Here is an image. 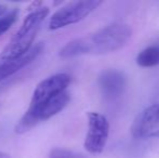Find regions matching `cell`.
Returning a JSON list of instances; mask_svg holds the SVG:
<instances>
[{
    "mask_svg": "<svg viewBox=\"0 0 159 158\" xmlns=\"http://www.w3.org/2000/svg\"><path fill=\"white\" fill-rule=\"evenodd\" d=\"M101 4L102 1L100 0H81L67 3L51 16L49 21V29L57 30L78 23L86 19Z\"/></svg>",
    "mask_w": 159,
    "mask_h": 158,
    "instance_id": "277c9868",
    "label": "cell"
},
{
    "mask_svg": "<svg viewBox=\"0 0 159 158\" xmlns=\"http://www.w3.org/2000/svg\"><path fill=\"white\" fill-rule=\"evenodd\" d=\"M17 16H19V10L13 9L0 17V36H2L12 27V25L17 20Z\"/></svg>",
    "mask_w": 159,
    "mask_h": 158,
    "instance_id": "8fae6325",
    "label": "cell"
},
{
    "mask_svg": "<svg viewBox=\"0 0 159 158\" xmlns=\"http://www.w3.org/2000/svg\"><path fill=\"white\" fill-rule=\"evenodd\" d=\"M49 158H87V156L65 148H53L49 154Z\"/></svg>",
    "mask_w": 159,
    "mask_h": 158,
    "instance_id": "7c38bea8",
    "label": "cell"
},
{
    "mask_svg": "<svg viewBox=\"0 0 159 158\" xmlns=\"http://www.w3.org/2000/svg\"><path fill=\"white\" fill-rule=\"evenodd\" d=\"M98 84L103 94L108 99H116L125 91L127 78L122 72L118 70H106L98 77Z\"/></svg>",
    "mask_w": 159,
    "mask_h": 158,
    "instance_id": "ba28073f",
    "label": "cell"
},
{
    "mask_svg": "<svg viewBox=\"0 0 159 158\" xmlns=\"http://www.w3.org/2000/svg\"><path fill=\"white\" fill-rule=\"evenodd\" d=\"M44 44L43 42H39V43L33 46V48L28 51L26 54L23 56L19 57L16 60H0V82L2 80L7 79L8 77L12 76L20 70L23 67L27 66L30 64L35 59H37L38 55L41 54L43 51Z\"/></svg>",
    "mask_w": 159,
    "mask_h": 158,
    "instance_id": "9c48e42d",
    "label": "cell"
},
{
    "mask_svg": "<svg viewBox=\"0 0 159 158\" xmlns=\"http://www.w3.org/2000/svg\"><path fill=\"white\" fill-rule=\"evenodd\" d=\"M132 37V28L125 23H111L101 29L66 43L60 56L73 57L82 54H105L124 48Z\"/></svg>",
    "mask_w": 159,
    "mask_h": 158,
    "instance_id": "6da1fadb",
    "label": "cell"
},
{
    "mask_svg": "<svg viewBox=\"0 0 159 158\" xmlns=\"http://www.w3.org/2000/svg\"><path fill=\"white\" fill-rule=\"evenodd\" d=\"M70 81V76L65 73L52 75L43 79L37 84V87L34 90L30 107H37V106L42 105L52 97L66 91Z\"/></svg>",
    "mask_w": 159,
    "mask_h": 158,
    "instance_id": "8992f818",
    "label": "cell"
},
{
    "mask_svg": "<svg viewBox=\"0 0 159 158\" xmlns=\"http://www.w3.org/2000/svg\"><path fill=\"white\" fill-rule=\"evenodd\" d=\"M8 7L4 6V4H0V17L2 16V15H4L7 12H8Z\"/></svg>",
    "mask_w": 159,
    "mask_h": 158,
    "instance_id": "4fadbf2b",
    "label": "cell"
},
{
    "mask_svg": "<svg viewBox=\"0 0 159 158\" xmlns=\"http://www.w3.org/2000/svg\"><path fill=\"white\" fill-rule=\"evenodd\" d=\"M88 132L84 140V148L90 154H101L106 145L109 133V124L104 115L89 112Z\"/></svg>",
    "mask_w": 159,
    "mask_h": 158,
    "instance_id": "5b68a950",
    "label": "cell"
},
{
    "mask_svg": "<svg viewBox=\"0 0 159 158\" xmlns=\"http://www.w3.org/2000/svg\"><path fill=\"white\" fill-rule=\"evenodd\" d=\"M131 132L138 139L159 138V103L145 108L134 120Z\"/></svg>",
    "mask_w": 159,
    "mask_h": 158,
    "instance_id": "52a82bcc",
    "label": "cell"
},
{
    "mask_svg": "<svg viewBox=\"0 0 159 158\" xmlns=\"http://www.w3.org/2000/svg\"><path fill=\"white\" fill-rule=\"evenodd\" d=\"M49 9L37 8L25 17L12 39L0 53V60H16L23 56L33 48V43L39 32L41 24L49 14Z\"/></svg>",
    "mask_w": 159,
    "mask_h": 158,
    "instance_id": "7a4b0ae2",
    "label": "cell"
},
{
    "mask_svg": "<svg viewBox=\"0 0 159 158\" xmlns=\"http://www.w3.org/2000/svg\"><path fill=\"white\" fill-rule=\"evenodd\" d=\"M69 101H70V94L66 90L57 94V97H52L42 105L37 106V107H28V110L15 126V133L24 134L27 131L32 130L39 122L46 121L51 117L55 116L66 107Z\"/></svg>",
    "mask_w": 159,
    "mask_h": 158,
    "instance_id": "3957f363",
    "label": "cell"
},
{
    "mask_svg": "<svg viewBox=\"0 0 159 158\" xmlns=\"http://www.w3.org/2000/svg\"><path fill=\"white\" fill-rule=\"evenodd\" d=\"M0 158H11V156L4 152H0Z\"/></svg>",
    "mask_w": 159,
    "mask_h": 158,
    "instance_id": "5bb4252c",
    "label": "cell"
},
{
    "mask_svg": "<svg viewBox=\"0 0 159 158\" xmlns=\"http://www.w3.org/2000/svg\"><path fill=\"white\" fill-rule=\"evenodd\" d=\"M136 63L141 67H153L159 65V46H149L136 56Z\"/></svg>",
    "mask_w": 159,
    "mask_h": 158,
    "instance_id": "30bf717a",
    "label": "cell"
}]
</instances>
